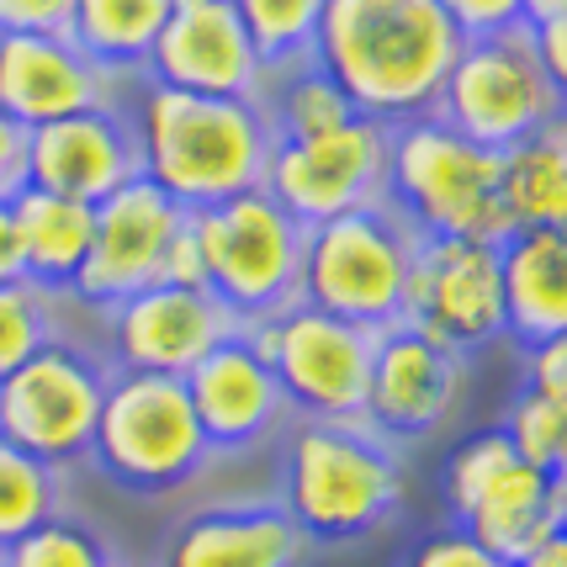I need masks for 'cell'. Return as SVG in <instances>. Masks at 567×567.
Listing matches in <instances>:
<instances>
[{
    "instance_id": "6da1fadb",
    "label": "cell",
    "mask_w": 567,
    "mask_h": 567,
    "mask_svg": "<svg viewBox=\"0 0 567 567\" xmlns=\"http://www.w3.org/2000/svg\"><path fill=\"white\" fill-rule=\"evenodd\" d=\"M456 49L462 38L435 0H323L308 59L346 91L355 117L393 127L435 106Z\"/></svg>"
},
{
    "instance_id": "7a4b0ae2",
    "label": "cell",
    "mask_w": 567,
    "mask_h": 567,
    "mask_svg": "<svg viewBox=\"0 0 567 567\" xmlns=\"http://www.w3.org/2000/svg\"><path fill=\"white\" fill-rule=\"evenodd\" d=\"M123 112L138 144V175L186 213L218 207L266 181L276 138L255 96H197L138 74Z\"/></svg>"
},
{
    "instance_id": "3957f363",
    "label": "cell",
    "mask_w": 567,
    "mask_h": 567,
    "mask_svg": "<svg viewBox=\"0 0 567 567\" xmlns=\"http://www.w3.org/2000/svg\"><path fill=\"white\" fill-rule=\"evenodd\" d=\"M403 504L393 445L367 424L292 420L281 441V515L308 542H361Z\"/></svg>"
},
{
    "instance_id": "277c9868",
    "label": "cell",
    "mask_w": 567,
    "mask_h": 567,
    "mask_svg": "<svg viewBox=\"0 0 567 567\" xmlns=\"http://www.w3.org/2000/svg\"><path fill=\"white\" fill-rule=\"evenodd\" d=\"M382 202L420 239L504 245L498 213V154L445 127L435 112L388 127V192Z\"/></svg>"
},
{
    "instance_id": "5b68a950",
    "label": "cell",
    "mask_w": 567,
    "mask_h": 567,
    "mask_svg": "<svg viewBox=\"0 0 567 567\" xmlns=\"http://www.w3.org/2000/svg\"><path fill=\"white\" fill-rule=\"evenodd\" d=\"M414 249H420V234L388 202L308 223L297 302L377 334L403 319V281L414 266Z\"/></svg>"
},
{
    "instance_id": "8992f818",
    "label": "cell",
    "mask_w": 567,
    "mask_h": 567,
    "mask_svg": "<svg viewBox=\"0 0 567 567\" xmlns=\"http://www.w3.org/2000/svg\"><path fill=\"white\" fill-rule=\"evenodd\" d=\"M91 462L127 494L165 498L181 494L186 483H197L202 467L213 462V445L202 435L192 398L175 377L112 371L106 398H101Z\"/></svg>"
},
{
    "instance_id": "52a82bcc",
    "label": "cell",
    "mask_w": 567,
    "mask_h": 567,
    "mask_svg": "<svg viewBox=\"0 0 567 567\" xmlns=\"http://www.w3.org/2000/svg\"><path fill=\"white\" fill-rule=\"evenodd\" d=\"M563 101L567 85H557L542 70V59L530 49V32L519 27V32H504V38L462 43L430 112L445 127H456L462 138L504 154V148L563 123Z\"/></svg>"
},
{
    "instance_id": "ba28073f",
    "label": "cell",
    "mask_w": 567,
    "mask_h": 567,
    "mask_svg": "<svg viewBox=\"0 0 567 567\" xmlns=\"http://www.w3.org/2000/svg\"><path fill=\"white\" fill-rule=\"evenodd\" d=\"M207 266V292L239 323L271 319L297 302L302 271V223L271 202V192H239V197L192 213Z\"/></svg>"
},
{
    "instance_id": "9c48e42d",
    "label": "cell",
    "mask_w": 567,
    "mask_h": 567,
    "mask_svg": "<svg viewBox=\"0 0 567 567\" xmlns=\"http://www.w3.org/2000/svg\"><path fill=\"white\" fill-rule=\"evenodd\" d=\"M245 346L271 367L276 388L287 398L292 420L361 424L371 371V329L319 313L308 302H292L271 319L239 323Z\"/></svg>"
},
{
    "instance_id": "30bf717a",
    "label": "cell",
    "mask_w": 567,
    "mask_h": 567,
    "mask_svg": "<svg viewBox=\"0 0 567 567\" xmlns=\"http://www.w3.org/2000/svg\"><path fill=\"white\" fill-rule=\"evenodd\" d=\"M106 382L112 367L91 346L49 340L0 377V441L22 445L53 472L91 462Z\"/></svg>"
},
{
    "instance_id": "8fae6325",
    "label": "cell",
    "mask_w": 567,
    "mask_h": 567,
    "mask_svg": "<svg viewBox=\"0 0 567 567\" xmlns=\"http://www.w3.org/2000/svg\"><path fill=\"white\" fill-rule=\"evenodd\" d=\"M260 192H271V202H281L302 228L377 207L388 192V127L350 117L313 138H276Z\"/></svg>"
},
{
    "instance_id": "7c38bea8",
    "label": "cell",
    "mask_w": 567,
    "mask_h": 567,
    "mask_svg": "<svg viewBox=\"0 0 567 567\" xmlns=\"http://www.w3.org/2000/svg\"><path fill=\"white\" fill-rule=\"evenodd\" d=\"M467 393V355L414 323H388L371 340L361 424L382 441H424L445 430Z\"/></svg>"
},
{
    "instance_id": "4fadbf2b",
    "label": "cell",
    "mask_w": 567,
    "mask_h": 567,
    "mask_svg": "<svg viewBox=\"0 0 567 567\" xmlns=\"http://www.w3.org/2000/svg\"><path fill=\"white\" fill-rule=\"evenodd\" d=\"M228 334H239V319L207 287L154 281L144 292L101 308V346L112 355V371L175 377L181 382Z\"/></svg>"
},
{
    "instance_id": "5bb4252c",
    "label": "cell",
    "mask_w": 567,
    "mask_h": 567,
    "mask_svg": "<svg viewBox=\"0 0 567 567\" xmlns=\"http://www.w3.org/2000/svg\"><path fill=\"white\" fill-rule=\"evenodd\" d=\"M186 218L192 213L175 207L154 181L133 175L127 186H117L112 197H101L91 207V249H85V266L74 276L70 297L80 308H96L101 313V308L154 287L165 245L175 239V228Z\"/></svg>"
},
{
    "instance_id": "9a60e30c",
    "label": "cell",
    "mask_w": 567,
    "mask_h": 567,
    "mask_svg": "<svg viewBox=\"0 0 567 567\" xmlns=\"http://www.w3.org/2000/svg\"><path fill=\"white\" fill-rule=\"evenodd\" d=\"M435 334L462 355L504 334V297H498V245L472 239H420L414 266L403 281V319Z\"/></svg>"
},
{
    "instance_id": "2e32d148",
    "label": "cell",
    "mask_w": 567,
    "mask_h": 567,
    "mask_svg": "<svg viewBox=\"0 0 567 567\" xmlns=\"http://www.w3.org/2000/svg\"><path fill=\"white\" fill-rule=\"evenodd\" d=\"M144 80L197 96H255L266 64L228 0H171V17L144 59Z\"/></svg>"
},
{
    "instance_id": "e0dca14e",
    "label": "cell",
    "mask_w": 567,
    "mask_h": 567,
    "mask_svg": "<svg viewBox=\"0 0 567 567\" xmlns=\"http://www.w3.org/2000/svg\"><path fill=\"white\" fill-rule=\"evenodd\" d=\"M138 74H112L70 38L0 32V112L17 127H43L91 106H123Z\"/></svg>"
},
{
    "instance_id": "ac0fdd59",
    "label": "cell",
    "mask_w": 567,
    "mask_h": 567,
    "mask_svg": "<svg viewBox=\"0 0 567 567\" xmlns=\"http://www.w3.org/2000/svg\"><path fill=\"white\" fill-rule=\"evenodd\" d=\"M181 388L192 398V414H197L213 456L255 451V445L287 435V424H292V409L276 388L271 367L245 346V334H228L213 355H202L181 377Z\"/></svg>"
},
{
    "instance_id": "d6986e66",
    "label": "cell",
    "mask_w": 567,
    "mask_h": 567,
    "mask_svg": "<svg viewBox=\"0 0 567 567\" xmlns=\"http://www.w3.org/2000/svg\"><path fill=\"white\" fill-rule=\"evenodd\" d=\"M138 175V144L123 106H91L59 123L27 127V186L96 207Z\"/></svg>"
},
{
    "instance_id": "ffe728a7",
    "label": "cell",
    "mask_w": 567,
    "mask_h": 567,
    "mask_svg": "<svg viewBox=\"0 0 567 567\" xmlns=\"http://www.w3.org/2000/svg\"><path fill=\"white\" fill-rule=\"evenodd\" d=\"M308 546L281 504H218L175 525L159 567H302Z\"/></svg>"
},
{
    "instance_id": "44dd1931",
    "label": "cell",
    "mask_w": 567,
    "mask_h": 567,
    "mask_svg": "<svg viewBox=\"0 0 567 567\" xmlns=\"http://www.w3.org/2000/svg\"><path fill=\"white\" fill-rule=\"evenodd\" d=\"M456 519H462V530L472 542L494 551L498 563H519L530 546L567 530V483L563 472L509 462Z\"/></svg>"
},
{
    "instance_id": "7402d4cb",
    "label": "cell",
    "mask_w": 567,
    "mask_h": 567,
    "mask_svg": "<svg viewBox=\"0 0 567 567\" xmlns=\"http://www.w3.org/2000/svg\"><path fill=\"white\" fill-rule=\"evenodd\" d=\"M498 297L519 350L567 334V228L509 234L498 245Z\"/></svg>"
},
{
    "instance_id": "603a6c76",
    "label": "cell",
    "mask_w": 567,
    "mask_h": 567,
    "mask_svg": "<svg viewBox=\"0 0 567 567\" xmlns=\"http://www.w3.org/2000/svg\"><path fill=\"white\" fill-rule=\"evenodd\" d=\"M11 223H17V249H22V281L53 297H70L74 276L85 266V249H91V207L22 186L11 197Z\"/></svg>"
},
{
    "instance_id": "cb8c5ba5",
    "label": "cell",
    "mask_w": 567,
    "mask_h": 567,
    "mask_svg": "<svg viewBox=\"0 0 567 567\" xmlns=\"http://www.w3.org/2000/svg\"><path fill=\"white\" fill-rule=\"evenodd\" d=\"M498 213L509 234L567 228V127H546L498 154Z\"/></svg>"
},
{
    "instance_id": "d4e9b609",
    "label": "cell",
    "mask_w": 567,
    "mask_h": 567,
    "mask_svg": "<svg viewBox=\"0 0 567 567\" xmlns=\"http://www.w3.org/2000/svg\"><path fill=\"white\" fill-rule=\"evenodd\" d=\"M171 0H74L70 43L112 74H144Z\"/></svg>"
},
{
    "instance_id": "484cf974",
    "label": "cell",
    "mask_w": 567,
    "mask_h": 567,
    "mask_svg": "<svg viewBox=\"0 0 567 567\" xmlns=\"http://www.w3.org/2000/svg\"><path fill=\"white\" fill-rule=\"evenodd\" d=\"M255 101H260V112H266V123H271V138H313V133H329V127H340L355 117V106L346 101V91H340L313 59L266 70Z\"/></svg>"
},
{
    "instance_id": "4316f807",
    "label": "cell",
    "mask_w": 567,
    "mask_h": 567,
    "mask_svg": "<svg viewBox=\"0 0 567 567\" xmlns=\"http://www.w3.org/2000/svg\"><path fill=\"white\" fill-rule=\"evenodd\" d=\"M228 6H234V17L249 32L266 70H281V64H297L313 53L323 0H228Z\"/></svg>"
},
{
    "instance_id": "83f0119b",
    "label": "cell",
    "mask_w": 567,
    "mask_h": 567,
    "mask_svg": "<svg viewBox=\"0 0 567 567\" xmlns=\"http://www.w3.org/2000/svg\"><path fill=\"white\" fill-rule=\"evenodd\" d=\"M49 515H59V472L27 456L22 445L0 441V546H11Z\"/></svg>"
},
{
    "instance_id": "f1b7e54d",
    "label": "cell",
    "mask_w": 567,
    "mask_h": 567,
    "mask_svg": "<svg viewBox=\"0 0 567 567\" xmlns=\"http://www.w3.org/2000/svg\"><path fill=\"white\" fill-rule=\"evenodd\" d=\"M0 567H117V557L85 519L59 509L43 525L22 530L11 546H0Z\"/></svg>"
},
{
    "instance_id": "f546056e",
    "label": "cell",
    "mask_w": 567,
    "mask_h": 567,
    "mask_svg": "<svg viewBox=\"0 0 567 567\" xmlns=\"http://www.w3.org/2000/svg\"><path fill=\"white\" fill-rule=\"evenodd\" d=\"M59 297L32 281H0V377L17 371L49 340H59Z\"/></svg>"
},
{
    "instance_id": "4dcf8cb0",
    "label": "cell",
    "mask_w": 567,
    "mask_h": 567,
    "mask_svg": "<svg viewBox=\"0 0 567 567\" xmlns=\"http://www.w3.org/2000/svg\"><path fill=\"white\" fill-rule=\"evenodd\" d=\"M504 441L515 451V462H530L542 472H563V456H567V403L557 398H542V393H525L509 403L504 414Z\"/></svg>"
},
{
    "instance_id": "1f68e13d",
    "label": "cell",
    "mask_w": 567,
    "mask_h": 567,
    "mask_svg": "<svg viewBox=\"0 0 567 567\" xmlns=\"http://www.w3.org/2000/svg\"><path fill=\"white\" fill-rule=\"evenodd\" d=\"M509 462H515V451H509V441H504V430L472 435V441L451 456V467H445V504L462 515V509H467L472 498L483 494Z\"/></svg>"
},
{
    "instance_id": "d6a6232c",
    "label": "cell",
    "mask_w": 567,
    "mask_h": 567,
    "mask_svg": "<svg viewBox=\"0 0 567 567\" xmlns=\"http://www.w3.org/2000/svg\"><path fill=\"white\" fill-rule=\"evenodd\" d=\"M445 11V22L456 27V38H504L525 27V0H435Z\"/></svg>"
},
{
    "instance_id": "836d02e7",
    "label": "cell",
    "mask_w": 567,
    "mask_h": 567,
    "mask_svg": "<svg viewBox=\"0 0 567 567\" xmlns=\"http://www.w3.org/2000/svg\"><path fill=\"white\" fill-rule=\"evenodd\" d=\"M74 0H0V32H38V38H70Z\"/></svg>"
},
{
    "instance_id": "e575fe53",
    "label": "cell",
    "mask_w": 567,
    "mask_h": 567,
    "mask_svg": "<svg viewBox=\"0 0 567 567\" xmlns=\"http://www.w3.org/2000/svg\"><path fill=\"white\" fill-rule=\"evenodd\" d=\"M409 567H509V563H498L488 546H477L467 530L456 525V530H435V536L409 557Z\"/></svg>"
},
{
    "instance_id": "d590c367",
    "label": "cell",
    "mask_w": 567,
    "mask_h": 567,
    "mask_svg": "<svg viewBox=\"0 0 567 567\" xmlns=\"http://www.w3.org/2000/svg\"><path fill=\"white\" fill-rule=\"evenodd\" d=\"M525 388L542 393V398L567 403V334L525 346Z\"/></svg>"
},
{
    "instance_id": "8d00e7d4",
    "label": "cell",
    "mask_w": 567,
    "mask_h": 567,
    "mask_svg": "<svg viewBox=\"0 0 567 567\" xmlns=\"http://www.w3.org/2000/svg\"><path fill=\"white\" fill-rule=\"evenodd\" d=\"M159 281L171 287H207V266H202V245L192 218L175 228V239L165 245V260H159Z\"/></svg>"
},
{
    "instance_id": "74e56055",
    "label": "cell",
    "mask_w": 567,
    "mask_h": 567,
    "mask_svg": "<svg viewBox=\"0 0 567 567\" xmlns=\"http://www.w3.org/2000/svg\"><path fill=\"white\" fill-rule=\"evenodd\" d=\"M27 186V127L0 112V202H11Z\"/></svg>"
},
{
    "instance_id": "f35d334b",
    "label": "cell",
    "mask_w": 567,
    "mask_h": 567,
    "mask_svg": "<svg viewBox=\"0 0 567 567\" xmlns=\"http://www.w3.org/2000/svg\"><path fill=\"white\" fill-rule=\"evenodd\" d=\"M530 32V49H536V59H542V70L557 80V85H567V17H557V22H536L525 27Z\"/></svg>"
},
{
    "instance_id": "ab89813d",
    "label": "cell",
    "mask_w": 567,
    "mask_h": 567,
    "mask_svg": "<svg viewBox=\"0 0 567 567\" xmlns=\"http://www.w3.org/2000/svg\"><path fill=\"white\" fill-rule=\"evenodd\" d=\"M0 281H22V249H17L11 202H0Z\"/></svg>"
},
{
    "instance_id": "60d3db41",
    "label": "cell",
    "mask_w": 567,
    "mask_h": 567,
    "mask_svg": "<svg viewBox=\"0 0 567 567\" xmlns=\"http://www.w3.org/2000/svg\"><path fill=\"white\" fill-rule=\"evenodd\" d=\"M509 567H567V530L563 536H546L542 546H530L519 563H509Z\"/></svg>"
},
{
    "instance_id": "b9f144b4",
    "label": "cell",
    "mask_w": 567,
    "mask_h": 567,
    "mask_svg": "<svg viewBox=\"0 0 567 567\" xmlns=\"http://www.w3.org/2000/svg\"><path fill=\"white\" fill-rule=\"evenodd\" d=\"M557 17H567V0H525V27L557 22Z\"/></svg>"
}]
</instances>
